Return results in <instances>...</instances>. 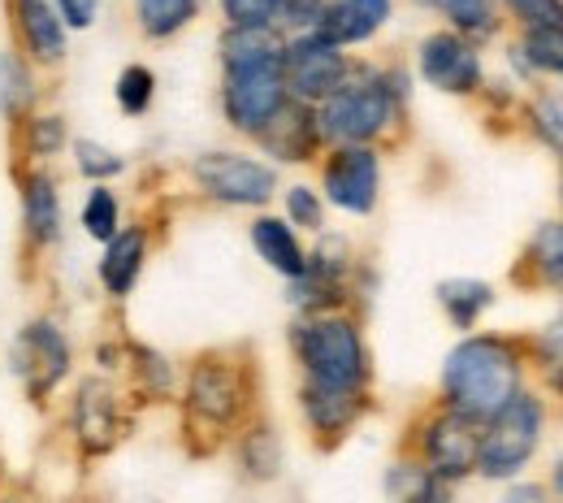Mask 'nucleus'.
<instances>
[{"label":"nucleus","instance_id":"obj_1","mask_svg":"<svg viewBox=\"0 0 563 503\" xmlns=\"http://www.w3.org/2000/svg\"><path fill=\"white\" fill-rule=\"evenodd\" d=\"M520 386V360L503 339H464L442 364V391L451 400V413L468 422H490L494 413L516 395Z\"/></svg>","mask_w":563,"mask_h":503},{"label":"nucleus","instance_id":"obj_2","mask_svg":"<svg viewBox=\"0 0 563 503\" xmlns=\"http://www.w3.org/2000/svg\"><path fill=\"white\" fill-rule=\"evenodd\" d=\"M299 360L308 369L312 386L325 391H343V395H360L368 364H364V343L347 317H317L299 330Z\"/></svg>","mask_w":563,"mask_h":503},{"label":"nucleus","instance_id":"obj_3","mask_svg":"<svg viewBox=\"0 0 563 503\" xmlns=\"http://www.w3.org/2000/svg\"><path fill=\"white\" fill-rule=\"evenodd\" d=\"M395 118V91L386 87V78H360V83H343L330 100H321V113H317V131L325 140L343 147L368 144L377 140Z\"/></svg>","mask_w":563,"mask_h":503},{"label":"nucleus","instance_id":"obj_4","mask_svg":"<svg viewBox=\"0 0 563 503\" xmlns=\"http://www.w3.org/2000/svg\"><path fill=\"white\" fill-rule=\"evenodd\" d=\"M538 438H542V404L516 391L482 430L477 469L486 478H511L516 469L529 464V456L538 451Z\"/></svg>","mask_w":563,"mask_h":503},{"label":"nucleus","instance_id":"obj_5","mask_svg":"<svg viewBox=\"0 0 563 503\" xmlns=\"http://www.w3.org/2000/svg\"><path fill=\"white\" fill-rule=\"evenodd\" d=\"M347 74H352L347 57H343L334 44H325L321 35H312V31L282 48L286 96L299 100V105H321V100H330V96L347 83Z\"/></svg>","mask_w":563,"mask_h":503},{"label":"nucleus","instance_id":"obj_6","mask_svg":"<svg viewBox=\"0 0 563 503\" xmlns=\"http://www.w3.org/2000/svg\"><path fill=\"white\" fill-rule=\"evenodd\" d=\"M286 78H282V62H265V66H239L225 70V118L247 131L261 135L282 109H286Z\"/></svg>","mask_w":563,"mask_h":503},{"label":"nucleus","instance_id":"obj_7","mask_svg":"<svg viewBox=\"0 0 563 503\" xmlns=\"http://www.w3.org/2000/svg\"><path fill=\"white\" fill-rule=\"evenodd\" d=\"M196 178L221 205H265L278 187V174L239 152H209L196 161Z\"/></svg>","mask_w":563,"mask_h":503},{"label":"nucleus","instance_id":"obj_8","mask_svg":"<svg viewBox=\"0 0 563 503\" xmlns=\"http://www.w3.org/2000/svg\"><path fill=\"white\" fill-rule=\"evenodd\" d=\"M13 373L31 400H44L70 373V343L53 321H31L13 343Z\"/></svg>","mask_w":563,"mask_h":503},{"label":"nucleus","instance_id":"obj_9","mask_svg":"<svg viewBox=\"0 0 563 503\" xmlns=\"http://www.w3.org/2000/svg\"><path fill=\"white\" fill-rule=\"evenodd\" d=\"M377 187H382V165H377V152L368 144L339 147L330 156V165H325V196L343 214H373Z\"/></svg>","mask_w":563,"mask_h":503},{"label":"nucleus","instance_id":"obj_10","mask_svg":"<svg viewBox=\"0 0 563 503\" xmlns=\"http://www.w3.org/2000/svg\"><path fill=\"white\" fill-rule=\"evenodd\" d=\"M477 451H482V422H468L460 413H446L424 430L429 473L442 478V482H455V478L473 473L477 469Z\"/></svg>","mask_w":563,"mask_h":503},{"label":"nucleus","instance_id":"obj_11","mask_svg":"<svg viewBox=\"0 0 563 503\" xmlns=\"http://www.w3.org/2000/svg\"><path fill=\"white\" fill-rule=\"evenodd\" d=\"M421 74L433 87H442L451 96H464L482 83V62H477L468 40H460L451 31H438L421 44Z\"/></svg>","mask_w":563,"mask_h":503},{"label":"nucleus","instance_id":"obj_12","mask_svg":"<svg viewBox=\"0 0 563 503\" xmlns=\"http://www.w3.org/2000/svg\"><path fill=\"white\" fill-rule=\"evenodd\" d=\"M386 18H390V0H334L321 9L312 35H321L334 48H347L373 40L386 26Z\"/></svg>","mask_w":563,"mask_h":503},{"label":"nucleus","instance_id":"obj_13","mask_svg":"<svg viewBox=\"0 0 563 503\" xmlns=\"http://www.w3.org/2000/svg\"><path fill=\"white\" fill-rule=\"evenodd\" d=\"M187 400H191V413H196V417H205L212 426H230V422L239 417V408H243V386H239V378H234L230 364L205 360V364L191 373Z\"/></svg>","mask_w":563,"mask_h":503},{"label":"nucleus","instance_id":"obj_14","mask_svg":"<svg viewBox=\"0 0 563 503\" xmlns=\"http://www.w3.org/2000/svg\"><path fill=\"white\" fill-rule=\"evenodd\" d=\"M122 430V417H118V395L104 386V382H82L78 386V400H74V434L82 438L87 451H104L113 447V438Z\"/></svg>","mask_w":563,"mask_h":503},{"label":"nucleus","instance_id":"obj_15","mask_svg":"<svg viewBox=\"0 0 563 503\" xmlns=\"http://www.w3.org/2000/svg\"><path fill=\"white\" fill-rule=\"evenodd\" d=\"M317 135H321V131H317V118H312L308 105H299V100H286V109L261 131V140L274 147L282 161H308Z\"/></svg>","mask_w":563,"mask_h":503},{"label":"nucleus","instance_id":"obj_16","mask_svg":"<svg viewBox=\"0 0 563 503\" xmlns=\"http://www.w3.org/2000/svg\"><path fill=\"white\" fill-rule=\"evenodd\" d=\"M18 22L26 35V48L40 62H62L66 57V22L48 0H18Z\"/></svg>","mask_w":563,"mask_h":503},{"label":"nucleus","instance_id":"obj_17","mask_svg":"<svg viewBox=\"0 0 563 503\" xmlns=\"http://www.w3.org/2000/svg\"><path fill=\"white\" fill-rule=\"evenodd\" d=\"M143 252H147V239L143 230H118L109 243H104V261H100V283L109 295H126L135 287L143 270Z\"/></svg>","mask_w":563,"mask_h":503},{"label":"nucleus","instance_id":"obj_18","mask_svg":"<svg viewBox=\"0 0 563 503\" xmlns=\"http://www.w3.org/2000/svg\"><path fill=\"white\" fill-rule=\"evenodd\" d=\"M252 243H256L261 261H269V265H274L278 274H286L290 283L308 270V256H303L295 230H290L286 221H278V217H261V221L252 226Z\"/></svg>","mask_w":563,"mask_h":503},{"label":"nucleus","instance_id":"obj_19","mask_svg":"<svg viewBox=\"0 0 563 503\" xmlns=\"http://www.w3.org/2000/svg\"><path fill=\"white\" fill-rule=\"evenodd\" d=\"M22 217L35 243H53L62 234V200H57V183L48 174H31L26 192H22Z\"/></svg>","mask_w":563,"mask_h":503},{"label":"nucleus","instance_id":"obj_20","mask_svg":"<svg viewBox=\"0 0 563 503\" xmlns=\"http://www.w3.org/2000/svg\"><path fill=\"white\" fill-rule=\"evenodd\" d=\"M221 57H225V70L282 62V40L274 35V26H252V31L230 26V35L221 40Z\"/></svg>","mask_w":563,"mask_h":503},{"label":"nucleus","instance_id":"obj_21","mask_svg":"<svg viewBox=\"0 0 563 503\" xmlns=\"http://www.w3.org/2000/svg\"><path fill=\"white\" fill-rule=\"evenodd\" d=\"M303 413L308 422L321 434H339L347 430L360 413V395H343V391H325V386H303Z\"/></svg>","mask_w":563,"mask_h":503},{"label":"nucleus","instance_id":"obj_22","mask_svg":"<svg viewBox=\"0 0 563 503\" xmlns=\"http://www.w3.org/2000/svg\"><path fill=\"white\" fill-rule=\"evenodd\" d=\"M438 299H442L446 317H451L460 330H468V326L490 308L494 291L486 287V283H477V278H451V283L438 287Z\"/></svg>","mask_w":563,"mask_h":503},{"label":"nucleus","instance_id":"obj_23","mask_svg":"<svg viewBox=\"0 0 563 503\" xmlns=\"http://www.w3.org/2000/svg\"><path fill=\"white\" fill-rule=\"evenodd\" d=\"M35 105V78L22 57L0 53V113L4 118H26Z\"/></svg>","mask_w":563,"mask_h":503},{"label":"nucleus","instance_id":"obj_24","mask_svg":"<svg viewBox=\"0 0 563 503\" xmlns=\"http://www.w3.org/2000/svg\"><path fill=\"white\" fill-rule=\"evenodd\" d=\"M390 495H395V503H451L446 482L433 478L429 469H412V464H395Z\"/></svg>","mask_w":563,"mask_h":503},{"label":"nucleus","instance_id":"obj_25","mask_svg":"<svg viewBox=\"0 0 563 503\" xmlns=\"http://www.w3.org/2000/svg\"><path fill=\"white\" fill-rule=\"evenodd\" d=\"M196 4L200 0H140V22L147 35L165 40L174 31H183L191 18H196Z\"/></svg>","mask_w":563,"mask_h":503},{"label":"nucleus","instance_id":"obj_26","mask_svg":"<svg viewBox=\"0 0 563 503\" xmlns=\"http://www.w3.org/2000/svg\"><path fill=\"white\" fill-rule=\"evenodd\" d=\"M533 261H538V274L563 291V221H547L538 226L533 234Z\"/></svg>","mask_w":563,"mask_h":503},{"label":"nucleus","instance_id":"obj_27","mask_svg":"<svg viewBox=\"0 0 563 503\" xmlns=\"http://www.w3.org/2000/svg\"><path fill=\"white\" fill-rule=\"evenodd\" d=\"M525 57L538 70L563 74V26H529L525 35Z\"/></svg>","mask_w":563,"mask_h":503},{"label":"nucleus","instance_id":"obj_28","mask_svg":"<svg viewBox=\"0 0 563 503\" xmlns=\"http://www.w3.org/2000/svg\"><path fill=\"white\" fill-rule=\"evenodd\" d=\"M82 230H87L91 239H100V243H109V239L118 234V200H113V192H109V187L87 192V205H82Z\"/></svg>","mask_w":563,"mask_h":503},{"label":"nucleus","instance_id":"obj_29","mask_svg":"<svg viewBox=\"0 0 563 503\" xmlns=\"http://www.w3.org/2000/svg\"><path fill=\"white\" fill-rule=\"evenodd\" d=\"M433 4L468 35H490L494 31V0H433Z\"/></svg>","mask_w":563,"mask_h":503},{"label":"nucleus","instance_id":"obj_30","mask_svg":"<svg viewBox=\"0 0 563 503\" xmlns=\"http://www.w3.org/2000/svg\"><path fill=\"white\" fill-rule=\"evenodd\" d=\"M74 156H78V170H82L87 178H96V183H104V178H113V174L126 170V161H122L113 147L96 144V140H78V144H74Z\"/></svg>","mask_w":563,"mask_h":503},{"label":"nucleus","instance_id":"obj_31","mask_svg":"<svg viewBox=\"0 0 563 503\" xmlns=\"http://www.w3.org/2000/svg\"><path fill=\"white\" fill-rule=\"evenodd\" d=\"M243 464L256 473V478H274L282 464V451H278V438L274 430H252L247 442H243Z\"/></svg>","mask_w":563,"mask_h":503},{"label":"nucleus","instance_id":"obj_32","mask_svg":"<svg viewBox=\"0 0 563 503\" xmlns=\"http://www.w3.org/2000/svg\"><path fill=\"white\" fill-rule=\"evenodd\" d=\"M230 26L239 31H252V26H274L278 22V9L282 0H221Z\"/></svg>","mask_w":563,"mask_h":503},{"label":"nucleus","instance_id":"obj_33","mask_svg":"<svg viewBox=\"0 0 563 503\" xmlns=\"http://www.w3.org/2000/svg\"><path fill=\"white\" fill-rule=\"evenodd\" d=\"M152 91H156V78H152V70H143V66H131V70H122V78H118V105L126 113H143L152 105Z\"/></svg>","mask_w":563,"mask_h":503},{"label":"nucleus","instance_id":"obj_34","mask_svg":"<svg viewBox=\"0 0 563 503\" xmlns=\"http://www.w3.org/2000/svg\"><path fill=\"white\" fill-rule=\"evenodd\" d=\"M529 26H563V0H507Z\"/></svg>","mask_w":563,"mask_h":503},{"label":"nucleus","instance_id":"obj_35","mask_svg":"<svg viewBox=\"0 0 563 503\" xmlns=\"http://www.w3.org/2000/svg\"><path fill=\"white\" fill-rule=\"evenodd\" d=\"M62 144H66V122L62 118H35L31 122V152L35 156H53Z\"/></svg>","mask_w":563,"mask_h":503},{"label":"nucleus","instance_id":"obj_36","mask_svg":"<svg viewBox=\"0 0 563 503\" xmlns=\"http://www.w3.org/2000/svg\"><path fill=\"white\" fill-rule=\"evenodd\" d=\"M538 348H542V360H547V378H551L555 386H563V317L542 330Z\"/></svg>","mask_w":563,"mask_h":503},{"label":"nucleus","instance_id":"obj_37","mask_svg":"<svg viewBox=\"0 0 563 503\" xmlns=\"http://www.w3.org/2000/svg\"><path fill=\"white\" fill-rule=\"evenodd\" d=\"M533 122H538L542 140H547V144L563 156V105H555V100H542V105L533 109Z\"/></svg>","mask_w":563,"mask_h":503},{"label":"nucleus","instance_id":"obj_38","mask_svg":"<svg viewBox=\"0 0 563 503\" xmlns=\"http://www.w3.org/2000/svg\"><path fill=\"white\" fill-rule=\"evenodd\" d=\"M286 209H290V217H295V226H308V230L321 226V200H317L308 187L286 192Z\"/></svg>","mask_w":563,"mask_h":503},{"label":"nucleus","instance_id":"obj_39","mask_svg":"<svg viewBox=\"0 0 563 503\" xmlns=\"http://www.w3.org/2000/svg\"><path fill=\"white\" fill-rule=\"evenodd\" d=\"M53 9H57V18H62L66 26H78V31H82V26H91V22H96L100 0H57Z\"/></svg>","mask_w":563,"mask_h":503},{"label":"nucleus","instance_id":"obj_40","mask_svg":"<svg viewBox=\"0 0 563 503\" xmlns=\"http://www.w3.org/2000/svg\"><path fill=\"white\" fill-rule=\"evenodd\" d=\"M321 0H282L278 18L286 22H295V26H317V18H321Z\"/></svg>","mask_w":563,"mask_h":503},{"label":"nucleus","instance_id":"obj_41","mask_svg":"<svg viewBox=\"0 0 563 503\" xmlns=\"http://www.w3.org/2000/svg\"><path fill=\"white\" fill-rule=\"evenodd\" d=\"M503 503H547V491L542 486H533V482H520V486H511Z\"/></svg>","mask_w":563,"mask_h":503},{"label":"nucleus","instance_id":"obj_42","mask_svg":"<svg viewBox=\"0 0 563 503\" xmlns=\"http://www.w3.org/2000/svg\"><path fill=\"white\" fill-rule=\"evenodd\" d=\"M421 4H433V0H421Z\"/></svg>","mask_w":563,"mask_h":503}]
</instances>
